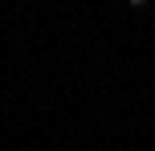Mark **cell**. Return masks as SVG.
I'll return each mask as SVG.
<instances>
[{
  "mask_svg": "<svg viewBox=\"0 0 155 151\" xmlns=\"http://www.w3.org/2000/svg\"><path fill=\"white\" fill-rule=\"evenodd\" d=\"M127 4H131V8H143V4H147V0H127Z\"/></svg>",
  "mask_w": 155,
  "mask_h": 151,
  "instance_id": "6da1fadb",
  "label": "cell"
}]
</instances>
